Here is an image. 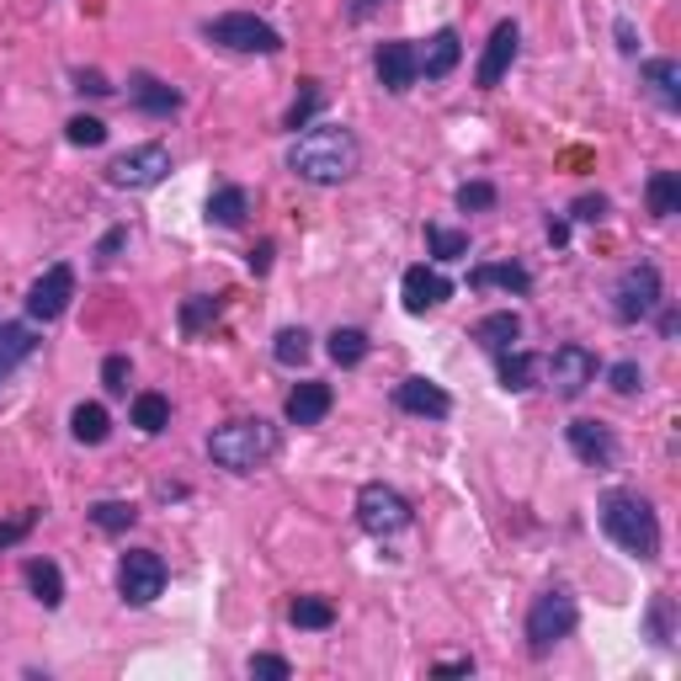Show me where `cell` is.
Segmentation results:
<instances>
[{"instance_id":"obj_1","label":"cell","mask_w":681,"mask_h":681,"mask_svg":"<svg viewBox=\"0 0 681 681\" xmlns=\"http://www.w3.org/2000/svg\"><path fill=\"white\" fill-rule=\"evenodd\" d=\"M357 166H362V145L347 123H309L288 155V171L309 187H341L357 177Z\"/></svg>"},{"instance_id":"obj_2","label":"cell","mask_w":681,"mask_h":681,"mask_svg":"<svg viewBox=\"0 0 681 681\" xmlns=\"http://www.w3.org/2000/svg\"><path fill=\"white\" fill-rule=\"evenodd\" d=\"M602 533L618 543L628 560L655 564L660 560V517L639 490H607L602 496Z\"/></svg>"},{"instance_id":"obj_3","label":"cell","mask_w":681,"mask_h":681,"mask_svg":"<svg viewBox=\"0 0 681 681\" xmlns=\"http://www.w3.org/2000/svg\"><path fill=\"white\" fill-rule=\"evenodd\" d=\"M208 458L219 464V469H230V475H256L267 458H277V426L272 421H224L213 437H208Z\"/></svg>"},{"instance_id":"obj_4","label":"cell","mask_w":681,"mask_h":681,"mask_svg":"<svg viewBox=\"0 0 681 681\" xmlns=\"http://www.w3.org/2000/svg\"><path fill=\"white\" fill-rule=\"evenodd\" d=\"M575 623H581V607H575V596L564 592V586H549V592L533 596V607H528V655H543L554 650L560 639L575 634Z\"/></svg>"},{"instance_id":"obj_5","label":"cell","mask_w":681,"mask_h":681,"mask_svg":"<svg viewBox=\"0 0 681 681\" xmlns=\"http://www.w3.org/2000/svg\"><path fill=\"white\" fill-rule=\"evenodd\" d=\"M208 43H219V49H230V54H283V32L262 22V17H251V11H230V17H213L203 28Z\"/></svg>"},{"instance_id":"obj_6","label":"cell","mask_w":681,"mask_h":681,"mask_svg":"<svg viewBox=\"0 0 681 681\" xmlns=\"http://www.w3.org/2000/svg\"><path fill=\"white\" fill-rule=\"evenodd\" d=\"M411 522H415V511L394 485H379V479H373V485L357 490V528H362V533L394 538V533H405Z\"/></svg>"},{"instance_id":"obj_7","label":"cell","mask_w":681,"mask_h":681,"mask_svg":"<svg viewBox=\"0 0 681 681\" xmlns=\"http://www.w3.org/2000/svg\"><path fill=\"white\" fill-rule=\"evenodd\" d=\"M660 304H666V288H660V272H655L650 262L628 267L618 277V288H613V315H618L623 326H639V320H650Z\"/></svg>"},{"instance_id":"obj_8","label":"cell","mask_w":681,"mask_h":681,"mask_svg":"<svg viewBox=\"0 0 681 681\" xmlns=\"http://www.w3.org/2000/svg\"><path fill=\"white\" fill-rule=\"evenodd\" d=\"M166 177H171V149L166 145H139L107 166V181L123 187V192H149V187H160Z\"/></svg>"},{"instance_id":"obj_9","label":"cell","mask_w":681,"mask_h":681,"mask_svg":"<svg viewBox=\"0 0 681 681\" xmlns=\"http://www.w3.org/2000/svg\"><path fill=\"white\" fill-rule=\"evenodd\" d=\"M118 592L128 607H149L155 596L166 592V560L155 549H128L118 564Z\"/></svg>"},{"instance_id":"obj_10","label":"cell","mask_w":681,"mask_h":681,"mask_svg":"<svg viewBox=\"0 0 681 681\" xmlns=\"http://www.w3.org/2000/svg\"><path fill=\"white\" fill-rule=\"evenodd\" d=\"M543 373H549V389L560 400H581L586 389L596 384V352L592 347H554V357H543Z\"/></svg>"},{"instance_id":"obj_11","label":"cell","mask_w":681,"mask_h":681,"mask_svg":"<svg viewBox=\"0 0 681 681\" xmlns=\"http://www.w3.org/2000/svg\"><path fill=\"white\" fill-rule=\"evenodd\" d=\"M70 298H75V267H70V262H54V267L28 288V315L49 326V320H60L64 309H70Z\"/></svg>"},{"instance_id":"obj_12","label":"cell","mask_w":681,"mask_h":681,"mask_svg":"<svg viewBox=\"0 0 681 681\" xmlns=\"http://www.w3.org/2000/svg\"><path fill=\"white\" fill-rule=\"evenodd\" d=\"M564 443H570V453L586 464V469H613L618 464V437H613V426H602V421H570L564 426Z\"/></svg>"},{"instance_id":"obj_13","label":"cell","mask_w":681,"mask_h":681,"mask_svg":"<svg viewBox=\"0 0 681 681\" xmlns=\"http://www.w3.org/2000/svg\"><path fill=\"white\" fill-rule=\"evenodd\" d=\"M517 49H522V28L506 17V22H496L490 43H485V60H479V70H475V86L479 91H496V86H501L506 70L517 64Z\"/></svg>"},{"instance_id":"obj_14","label":"cell","mask_w":681,"mask_h":681,"mask_svg":"<svg viewBox=\"0 0 681 681\" xmlns=\"http://www.w3.org/2000/svg\"><path fill=\"white\" fill-rule=\"evenodd\" d=\"M373 70H379V86H384L389 96H405V91L421 81V70H415V43H411V38L379 43V60H373Z\"/></svg>"},{"instance_id":"obj_15","label":"cell","mask_w":681,"mask_h":681,"mask_svg":"<svg viewBox=\"0 0 681 681\" xmlns=\"http://www.w3.org/2000/svg\"><path fill=\"white\" fill-rule=\"evenodd\" d=\"M400 298H405L411 315H432V309H443L447 298H453V283L437 267H411L405 283H400Z\"/></svg>"},{"instance_id":"obj_16","label":"cell","mask_w":681,"mask_h":681,"mask_svg":"<svg viewBox=\"0 0 681 681\" xmlns=\"http://www.w3.org/2000/svg\"><path fill=\"white\" fill-rule=\"evenodd\" d=\"M394 405L405 415H421V421H447L453 415V394L443 384H432V379H405L394 389Z\"/></svg>"},{"instance_id":"obj_17","label":"cell","mask_w":681,"mask_h":681,"mask_svg":"<svg viewBox=\"0 0 681 681\" xmlns=\"http://www.w3.org/2000/svg\"><path fill=\"white\" fill-rule=\"evenodd\" d=\"M458 60H464V38H458L453 28L432 32L426 49H415V70H421L426 81H447V75L458 70Z\"/></svg>"},{"instance_id":"obj_18","label":"cell","mask_w":681,"mask_h":681,"mask_svg":"<svg viewBox=\"0 0 681 681\" xmlns=\"http://www.w3.org/2000/svg\"><path fill=\"white\" fill-rule=\"evenodd\" d=\"M330 405H336V389L320 384V379H304V384H294V394H288L283 415H288L294 426H320V421L330 415Z\"/></svg>"},{"instance_id":"obj_19","label":"cell","mask_w":681,"mask_h":681,"mask_svg":"<svg viewBox=\"0 0 681 681\" xmlns=\"http://www.w3.org/2000/svg\"><path fill=\"white\" fill-rule=\"evenodd\" d=\"M128 102H134L139 113H149V118H171V113H181V91L166 86V81L149 75V70H139V75L128 81Z\"/></svg>"},{"instance_id":"obj_20","label":"cell","mask_w":681,"mask_h":681,"mask_svg":"<svg viewBox=\"0 0 681 681\" xmlns=\"http://www.w3.org/2000/svg\"><path fill=\"white\" fill-rule=\"evenodd\" d=\"M469 288H506V294H533V272L517 267V262H485L469 272Z\"/></svg>"},{"instance_id":"obj_21","label":"cell","mask_w":681,"mask_h":681,"mask_svg":"<svg viewBox=\"0 0 681 681\" xmlns=\"http://www.w3.org/2000/svg\"><path fill=\"white\" fill-rule=\"evenodd\" d=\"M245 213H251V192H245V187H235V181L213 187V198H208V224H219V230H240Z\"/></svg>"},{"instance_id":"obj_22","label":"cell","mask_w":681,"mask_h":681,"mask_svg":"<svg viewBox=\"0 0 681 681\" xmlns=\"http://www.w3.org/2000/svg\"><path fill=\"white\" fill-rule=\"evenodd\" d=\"M496 373H501V389L522 394V389L538 384V373H543V357L522 352V347H511V352H496Z\"/></svg>"},{"instance_id":"obj_23","label":"cell","mask_w":681,"mask_h":681,"mask_svg":"<svg viewBox=\"0 0 681 681\" xmlns=\"http://www.w3.org/2000/svg\"><path fill=\"white\" fill-rule=\"evenodd\" d=\"M475 341L490 357H496V352H511V347L522 341V320H517L511 309H496V315H485V320L475 326Z\"/></svg>"},{"instance_id":"obj_24","label":"cell","mask_w":681,"mask_h":681,"mask_svg":"<svg viewBox=\"0 0 681 681\" xmlns=\"http://www.w3.org/2000/svg\"><path fill=\"white\" fill-rule=\"evenodd\" d=\"M645 86L655 91V102L666 107V113H677L681 107V64L677 60H645Z\"/></svg>"},{"instance_id":"obj_25","label":"cell","mask_w":681,"mask_h":681,"mask_svg":"<svg viewBox=\"0 0 681 681\" xmlns=\"http://www.w3.org/2000/svg\"><path fill=\"white\" fill-rule=\"evenodd\" d=\"M326 352L336 368H362L368 362V352H373V341H368V330H357V326H336L326 336Z\"/></svg>"},{"instance_id":"obj_26","label":"cell","mask_w":681,"mask_h":681,"mask_svg":"<svg viewBox=\"0 0 681 681\" xmlns=\"http://www.w3.org/2000/svg\"><path fill=\"white\" fill-rule=\"evenodd\" d=\"M38 352V330L32 326H0V384Z\"/></svg>"},{"instance_id":"obj_27","label":"cell","mask_w":681,"mask_h":681,"mask_svg":"<svg viewBox=\"0 0 681 681\" xmlns=\"http://www.w3.org/2000/svg\"><path fill=\"white\" fill-rule=\"evenodd\" d=\"M22 575H28V592L38 596L49 613H54V607H64V575H60V564H54V560H28V570H22Z\"/></svg>"},{"instance_id":"obj_28","label":"cell","mask_w":681,"mask_h":681,"mask_svg":"<svg viewBox=\"0 0 681 681\" xmlns=\"http://www.w3.org/2000/svg\"><path fill=\"white\" fill-rule=\"evenodd\" d=\"M645 203H650L655 219H677L681 213V177L677 171H650V181H645Z\"/></svg>"},{"instance_id":"obj_29","label":"cell","mask_w":681,"mask_h":681,"mask_svg":"<svg viewBox=\"0 0 681 681\" xmlns=\"http://www.w3.org/2000/svg\"><path fill=\"white\" fill-rule=\"evenodd\" d=\"M219 315H224V298H208V294H192L187 298V304H181V336H187V341H198V336H203V330H213V320H219Z\"/></svg>"},{"instance_id":"obj_30","label":"cell","mask_w":681,"mask_h":681,"mask_svg":"<svg viewBox=\"0 0 681 681\" xmlns=\"http://www.w3.org/2000/svg\"><path fill=\"white\" fill-rule=\"evenodd\" d=\"M70 432H75V443L102 447L113 437V415L102 411V405H75V411H70Z\"/></svg>"},{"instance_id":"obj_31","label":"cell","mask_w":681,"mask_h":681,"mask_svg":"<svg viewBox=\"0 0 681 681\" xmlns=\"http://www.w3.org/2000/svg\"><path fill=\"white\" fill-rule=\"evenodd\" d=\"M134 426H139L145 437H160V432L171 426V400H166V394H155V389L134 394Z\"/></svg>"},{"instance_id":"obj_32","label":"cell","mask_w":681,"mask_h":681,"mask_svg":"<svg viewBox=\"0 0 681 681\" xmlns=\"http://www.w3.org/2000/svg\"><path fill=\"white\" fill-rule=\"evenodd\" d=\"M86 517L96 522V533L118 538V533H128V528L139 522V506H134V501H96Z\"/></svg>"},{"instance_id":"obj_33","label":"cell","mask_w":681,"mask_h":681,"mask_svg":"<svg viewBox=\"0 0 681 681\" xmlns=\"http://www.w3.org/2000/svg\"><path fill=\"white\" fill-rule=\"evenodd\" d=\"M288 623H294V628H315V634H320V628H330V623H336V607H330L326 596H294V602H288Z\"/></svg>"},{"instance_id":"obj_34","label":"cell","mask_w":681,"mask_h":681,"mask_svg":"<svg viewBox=\"0 0 681 681\" xmlns=\"http://www.w3.org/2000/svg\"><path fill=\"white\" fill-rule=\"evenodd\" d=\"M309 341H315V336H309V330H304V326L277 330V341H272V357H277L283 368H298V362H309V352H315Z\"/></svg>"},{"instance_id":"obj_35","label":"cell","mask_w":681,"mask_h":681,"mask_svg":"<svg viewBox=\"0 0 681 681\" xmlns=\"http://www.w3.org/2000/svg\"><path fill=\"white\" fill-rule=\"evenodd\" d=\"M426 245L437 262H464L469 256V235L464 230H447V224H426Z\"/></svg>"},{"instance_id":"obj_36","label":"cell","mask_w":681,"mask_h":681,"mask_svg":"<svg viewBox=\"0 0 681 681\" xmlns=\"http://www.w3.org/2000/svg\"><path fill=\"white\" fill-rule=\"evenodd\" d=\"M320 102H326V86H320V81H304V91H298V102L294 107H288V128H309V118H315V113H320Z\"/></svg>"},{"instance_id":"obj_37","label":"cell","mask_w":681,"mask_h":681,"mask_svg":"<svg viewBox=\"0 0 681 681\" xmlns=\"http://www.w3.org/2000/svg\"><path fill=\"white\" fill-rule=\"evenodd\" d=\"M64 139H70V145H81V149H96V145H107V123L81 113V118L64 123Z\"/></svg>"},{"instance_id":"obj_38","label":"cell","mask_w":681,"mask_h":681,"mask_svg":"<svg viewBox=\"0 0 681 681\" xmlns=\"http://www.w3.org/2000/svg\"><path fill=\"white\" fill-rule=\"evenodd\" d=\"M453 203L464 208V213H485V208H496V187H490V181H464V187L453 192Z\"/></svg>"},{"instance_id":"obj_39","label":"cell","mask_w":681,"mask_h":681,"mask_svg":"<svg viewBox=\"0 0 681 681\" xmlns=\"http://www.w3.org/2000/svg\"><path fill=\"white\" fill-rule=\"evenodd\" d=\"M128 379H134V368H128L123 352H113L102 362V389H107V394H128Z\"/></svg>"},{"instance_id":"obj_40","label":"cell","mask_w":681,"mask_h":681,"mask_svg":"<svg viewBox=\"0 0 681 681\" xmlns=\"http://www.w3.org/2000/svg\"><path fill=\"white\" fill-rule=\"evenodd\" d=\"M650 634H655V645H671V639H677V623H671V596H655V602H650Z\"/></svg>"},{"instance_id":"obj_41","label":"cell","mask_w":681,"mask_h":681,"mask_svg":"<svg viewBox=\"0 0 681 681\" xmlns=\"http://www.w3.org/2000/svg\"><path fill=\"white\" fill-rule=\"evenodd\" d=\"M607 384H613V394H623V400H628V394H639V389H645V368H639V362H618V368L607 373Z\"/></svg>"},{"instance_id":"obj_42","label":"cell","mask_w":681,"mask_h":681,"mask_svg":"<svg viewBox=\"0 0 681 681\" xmlns=\"http://www.w3.org/2000/svg\"><path fill=\"white\" fill-rule=\"evenodd\" d=\"M251 677H267V681H288L294 677V666L283 660V655H251V666H245Z\"/></svg>"},{"instance_id":"obj_43","label":"cell","mask_w":681,"mask_h":681,"mask_svg":"<svg viewBox=\"0 0 681 681\" xmlns=\"http://www.w3.org/2000/svg\"><path fill=\"white\" fill-rule=\"evenodd\" d=\"M128 245V224H118V230H107V235L96 240V267H113L118 262V251Z\"/></svg>"},{"instance_id":"obj_44","label":"cell","mask_w":681,"mask_h":681,"mask_svg":"<svg viewBox=\"0 0 681 681\" xmlns=\"http://www.w3.org/2000/svg\"><path fill=\"white\" fill-rule=\"evenodd\" d=\"M38 528V511H22V517H11V522H0V549H11V543H22V538Z\"/></svg>"},{"instance_id":"obj_45","label":"cell","mask_w":681,"mask_h":681,"mask_svg":"<svg viewBox=\"0 0 681 681\" xmlns=\"http://www.w3.org/2000/svg\"><path fill=\"white\" fill-rule=\"evenodd\" d=\"M75 91H81V96H113L118 86H113L102 70H75Z\"/></svg>"},{"instance_id":"obj_46","label":"cell","mask_w":681,"mask_h":681,"mask_svg":"<svg viewBox=\"0 0 681 681\" xmlns=\"http://www.w3.org/2000/svg\"><path fill=\"white\" fill-rule=\"evenodd\" d=\"M575 219H581V224H602V219H607V198H602V192L575 198Z\"/></svg>"},{"instance_id":"obj_47","label":"cell","mask_w":681,"mask_h":681,"mask_svg":"<svg viewBox=\"0 0 681 681\" xmlns=\"http://www.w3.org/2000/svg\"><path fill=\"white\" fill-rule=\"evenodd\" d=\"M272 256H277V245H272V240H262V245L251 251V272H256V277H267V272H272Z\"/></svg>"},{"instance_id":"obj_48","label":"cell","mask_w":681,"mask_h":681,"mask_svg":"<svg viewBox=\"0 0 681 681\" xmlns=\"http://www.w3.org/2000/svg\"><path fill=\"white\" fill-rule=\"evenodd\" d=\"M384 6H389V0H352V6H347V17H352V22H373Z\"/></svg>"},{"instance_id":"obj_49","label":"cell","mask_w":681,"mask_h":681,"mask_svg":"<svg viewBox=\"0 0 681 681\" xmlns=\"http://www.w3.org/2000/svg\"><path fill=\"white\" fill-rule=\"evenodd\" d=\"M613 32H618L623 54H639V32H634V22H628V17H618V28H613Z\"/></svg>"},{"instance_id":"obj_50","label":"cell","mask_w":681,"mask_h":681,"mask_svg":"<svg viewBox=\"0 0 681 681\" xmlns=\"http://www.w3.org/2000/svg\"><path fill=\"white\" fill-rule=\"evenodd\" d=\"M437 677H475V660H437Z\"/></svg>"},{"instance_id":"obj_51","label":"cell","mask_w":681,"mask_h":681,"mask_svg":"<svg viewBox=\"0 0 681 681\" xmlns=\"http://www.w3.org/2000/svg\"><path fill=\"white\" fill-rule=\"evenodd\" d=\"M677 330H681L677 309H666V315H660V336H666V341H671V336H677Z\"/></svg>"},{"instance_id":"obj_52","label":"cell","mask_w":681,"mask_h":681,"mask_svg":"<svg viewBox=\"0 0 681 681\" xmlns=\"http://www.w3.org/2000/svg\"><path fill=\"white\" fill-rule=\"evenodd\" d=\"M549 240H554V245H564V240H570V224H564V219H549Z\"/></svg>"}]
</instances>
